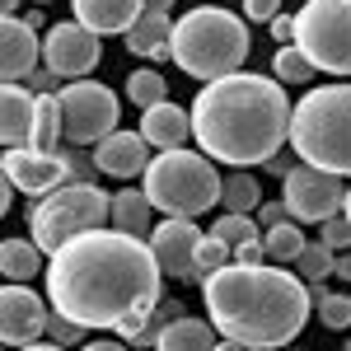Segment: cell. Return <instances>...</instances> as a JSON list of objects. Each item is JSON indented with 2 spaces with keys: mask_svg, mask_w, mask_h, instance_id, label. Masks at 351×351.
Returning <instances> with one entry per match:
<instances>
[{
  "mask_svg": "<svg viewBox=\"0 0 351 351\" xmlns=\"http://www.w3.org/2000/svg\"><path fill=\"white\" fill-rule=\"evenodd\" d=\"M164 267L150 239L127 230H84L47 258V300L84 328L117 332L127 319H155Z\"/></svg>",
  "mask_w": 351,
  "mask_h": 351,
  "instance_id": "6da1fadb",
  "label": "cell"
},
{
  "mask_svg": "<svg viewBox=\"0 0 351 351\" xmlns=\"http://www.w3.org/2000/svg\"><path fill=\"white\" fill-rule=\"evenodd\" d=\"M291 112L295 104L286 99V84L276 75H253L234 71L206 80L192 99V141L202 155L230 169H253L281 155L291 141Z\"/></svg>",
  "mask_w": 351,
  "mask_h": 351,
  "instance_id": "7a4b0ae2",
  "label": "cell"
},
{
  "mask_svg": "<svg viewBox=\"0 0 351 351\" xmlns=\"http://www.w3.org/2000/svg\"><path fill=\"white\" fill-rule=\"evenodd\" d=\"M206 319L248 351H281L314 314V291L281 263H225L202 281Z\"/></svg>",
  "mask_w": 351,
  "mask_h": 351,
  "instance_id": "3957f363",
  "label": "cell"
},
{
  "mask_svg": "<svg viewBox=\"0 0 351 351\" xmlns=\"http://www.w3.org/2000/svg\"><path fill=\"white\" fill-rule=\"evenodd\" d=\"M248 19L230 14L220 5H197L173 24V47L169 56L178 61V71L192 80H220L234 75L248 61Z\"/></svg>",
  "mask_w": 351,
  "mask_h": 351,
  "instance_id": "277c9868",
  "label": "cell"
},
{
  "mask_svg": "<svg viewBox=\"0 0 351 351\" xmlns=\"http://www.w3.org/2000/svg\"><path fill=\"white\" fill-rule=\"evenodd\" d=\"M291 150L314 169L351 178V84L304 89L291 112Z\"/></svg>",
  "mask_w": 351,
  "mask_h": 351,
  "instance_id": "5b68a950",
  "label": "cell"
},
{
  "mask_svg": "<svg viewBox=\"0 0 351 351\" xmlns=\"http://www.w3.org/2000/svg\"><path fill=\"white\" fill-rule=\"evenodd\" d=\"M145 183V197L155 202V211L164 216H206L211 206H220V192H225V178L216 173V160L202 155V150H160L150 169L141 173Z\"/></svg>",
  "mask_w": 351,
  "mask_h": 351,
  "instance_id": "8992f818",
  "label": "cell"
},
{
  "mask_svg": "<svg viewBox=\"0 0 351 351\" xmlns=\"http://www.w3.org/2000/svg\"><path fill=\"white\" fill-rule=\"evenodd\" d=\"M112 216V197H104V188H94V183H66V188L47 192V197H38V206H33V243L52 258L56 248H66V243L84 234V230H99L104 220Z\"/></svg>",
  "mask_w": 351,
  "mask_h": 351,
  "instance_id": "52a82bcc",
  "label": "cell"
},
{
  "mask_svg": "<svg viewBox=\"0 0 351 351\" xmlns=\"http://www.w3.org/2000/svg\"><path fill=\"white\" fill-rule=\"evenodd\" d=\"M295 47L328 75H351V0H304L295 10Z\"/></svg>",
  "mask_w": 351,
  "mask_h": 351,
  "instance_id": "ba28073f",
  "label": "cell"
},
{
  "mask_svg": "<svg viewBox=\"0 0 351 351\" xmlns=\"http://www.w3.org/2000/svg\"><path fill=\"white\" fill-rule=\"evenodd\" d=\"M61 127H66V141L71 145H99L104 136L117 132V117H122V104L108 84L99 80H66L61 84Z\"/></svg>",
  "mask_w": 351,
  "mask_h": 351,
  "instance_id": "9c48e42d",
  "label": "cell"
},
{
  "mask_svg": "<svg viewBox=\"0 0 351 351\" xmlns=\"http://www.w3.org/2000/svg\"><path fill=\"white\" fill-rule=\"evenodd\" d=\"M281 202H286L291 220H300V225H324L328 216H337V211H342L347 188H342V178H337V173L314 169V164L300 160L295 169L281 178Z\"/></svg>",
  "mask_w": 351,
  "mask_h": 351,
  "instance_id": "30bf717a",
  "label": "cell"
},
{
  "mask_svg": "<svg viewBox=\"0 0 351 351\" xmlns=\"http://www.w3.org/2000/svg\"><path fill=\"white\" fill-rule=\"evenodd\" d=\"M104 43L94 28H84L80 19L71 24H52L43 38V66H52L61 80H89V71L99 66Z\"/></svg>",
  "mask_w": 351,
  "mask_h": 351,
  "instance_id": "8fae6325",
  "label": "cell"
},
{
  "mask_svg": "<svg viewBox=\"0 0 351 351\" xmlns=\"http://www.w3.org/2000/svg\"><path fill=\"white\" fill-rule=\"evenodd\" d=\"M47 295H38L28 281H5L0 291V342L14 351V347H28V342H43L47 337Z\"/></svg>",
  "mask_w": 351,
  "mask_h": 351,
  "instance_id": "7c38bea8",
  "label": "cell"
},
{
  "mask_svg": "<svg viewBox=\"0 0 351 351\" xmlns=\"http://www.w3.org/2000/svg\"><path fill=\"white\" fill-rule=\"evenodd\" d=\"M75 164L66 160L61 150H33V145H10L5 150V178L24 197H47V192L66 188Z\"/></svg>",
  "mask_w": 351,
  "mask_h": 351,
  "instance_id": "4fadbf2b",
  "label": "cell"
},
{
  "mask_svg": "<svg viewBox=\"0 0 351 351\" xmlns=\"http://www.w3.org/2000/svg\"><path fill=\"white\" fill-rule=\"evenodd\" d=\"M150 248H155V258H160L164 276H173V281H202V271H197L202 230H197L188 216L155 220V230H150Z\"/></svg>",
  "mask_w": 351,
  "mask_h": 351,
  "instance_id": "5bb4252c",
  "label": "cell"
},
{
  "mask_svg": "<svg viewBox=\"0 0 351 351\" xmlns=\"http://www.w3.org/2000/svg\"><path fill=\"white\" fill-rule=\"evenodd\" d=\"M38 66H43L38 28L28 19H19V14H5V24H0V75L5 80H28Z\"/></svg>",
  "mask_w": 351,
  "mask_h": 351,
  "instance_id": "9a60e30c",
  "label": "cell"
},
{
  "mask_svg": "<svg viewBox=\"0 0 351 351\" xmlns=\"http://www.w3.org/2000/svg\"><path fill=\"white\" fill-rule=\"evenodd\" d=\"M150 160H155L150 155V141L141 132H122V127L94 145V169L108 173V178H136V173L150 169Z\"/></svg>",
  "mask_w": 351,
  "mask_h": 351,
  "instance_id": "2e32d148",
  "label": "cell"
},
{
  "mask_svg": "<svg viewBox=\"0 0 351 351\" xmlns=\"http://www.w3.org/2000/svg\"><path fill=\"white\" fill-rule=\"evenodd\" d=\"M33 117H38V94L19 80H5V89H0V141H5V150L28 145Z\"/></svg>",
  "mask_w": 351,
  "mask_h": 351,
  "instance_id": "e0dca14e",
  "label": "cell"
},
{
  "mask_svg": "<svg viewBox=\"0 0 351 351\" xmlns=\"http://www.w3.org/2000/svg\"><path fill=\"white\" fill-rule=\"evenodd\" d=\"M71 10L84 28L108 38V33H127L145 14V0H71Z\"/></svg>",
  "mask_w": 351,
  "mask_h": 351,
  "instance_id": "ac0fdd59",
  "label": "cell"
},
{
  "mask_svg": "<svg viewBox=\"0 0 351 351\" xmlns=\"http://www.w3.org/2000/svg\"><path fill=\"white\" fill-rule=\"evenodd\" d=\"M141 136L155 145V150H178L192 136V108L178 104H155V108H141Z\"/></svg>",
  "mask_w": 351,
  "mask_h": 351,
  "instance_id": "d6986e66",
  "label": "cell"
},
{
  "mask_svg": "<svg viewBox=\"0 0 351 351\" xmlns=\"http://www.w3.org/2000/svg\"><path fill=\"white\" fill-rule=\"evenodd\" d=\"M127 52L132 56H145V61H164L169 56V47H173V19L169 14H160V10H145L141 19H136L127 33Z\"/></svg>",
  "mask_w": 351,
  "mask_h": 351,
  "instance_id": "ffe728a7",
  "label": "cell"
},
{
  "mask_svg": "<svg viewBox=\"0 0 351 351\" xmlns=\"http://www.w3.org/2000/svg\"><path fill=\"white\" fill-rule=\"evenodd\" d=\"M216 347H220V328L211 319H188V314L169 319L160 328V342H155V351H216Z\"/></svg>",
  "mask_w": 351,
  "mask_h": 351,
  "instance_id": "44dd1931",
  "label": "cell"
},
{
  "mask_svg": "<svg viewBox=\"0 0 351 351\" xmlns=\"http://www.w3.org/2000/svg\"><path fill=\"white\" fill-rule=\"evenodd\" d=\"M112 230H127V234H141V239H150V230H155V202L145 197V188H122L112 192Z\"/></svg>",
  "mask_w": 351,
  "mask_h": 351,
  "instance_id": "7402d4cb",
  "label": "cell"
},
{
  "mask_svg": "<svg viewBox=\"0 0 351 351\" xmlns=\"http://www.w3.org/2000/svg\"><path fill=\"white\" fill-rule=\"evenodd\" d=\"M43 258L47 253L33 239H5L0 243V271H5V281H33L38 271H47Z\"/></svg>",
  "mask_w": 351,
  "mask_h": 351,
  "instance_id": "603a6c76",
  "label": "cell"
},
{
  "mask_svg": "<svg viewBox=\"0 0 351 351\" xmlns=\"http://www.w3.org/2000/svg\"><path fill=\"white\" fill-rule=\"evenodd\" d=\"M304 234H300V225L295 220H281V225H267V234H263V248H267V263H291L295 267V258L304 253Z\"/></svg>",
  "mask_w": 351,
  "mask_h": 351,
  "instance_id": "cb8c5ba5",
  "label": "cell"
},
{
  "mask_svg": "<svg viewBox=\"0 0 351 351\" xmlns=\"http://www.w3.org/2000/svg\"><path fill=\"white\" fill-rule=\"evenodd\" d=\"M263 206V188H258V178L253 173H230L225 178V192H220V211H243V216H253Z\"/></svg>",
  "mask_w": 351,
  "mask_h": 351,
  "instance_id": "d4e9b609",
  "label": "cell"
},
{
  "mask_svg": "<svg viewBox=\"0 0 351 351\" xmlns=\"http://www.w3.org/2000/svg\"><path fill=\"white\" fill-rule=\"evenodd\" d=\"M309 291H314V314H319V324L332 328V332L351 328V295H342V291H328L324 281H314Z\"/></svg>",
  "mask_w": 351,
  "mask_h": 351,
  "instance_id": "484cf974",
  "label": "cell"
},
{
  "mask_svg": "<svg viewBox=\"0 0 351 351\" xmlns=\"http://www.w3.org/2000/svg\"><path fill=\"white\" fill-rule=\"evenodd\" d=\"M271 75H276L281 84H309L314 75H319V66L300 52L295 43H286V47H276V56H271Z\"/></svg>",
  "mask_w": 351,
  "mask_h": 351,
  "instance_id": "4316f807",
  "label": "cell"
},
{
  "mask_svg": "<svg viewBox=\"0 0 351 351\" xmlns=\"http://www.w3.org/2000/svg\"><path fill=\"white\" fill-rule=\"evenodd\" d=\"M127 99H132L136 108H155V104L169 99V80H164L155 66H145V71L127 75Z\"/></svg>",
  "mask_w": 351,
  "mask_h": 351,
  "instance_id": "83f0119b",
  "label": "cell"
},
{
  "mask_svg": "<svg viewBox=\"0 0 351 351\" xmlns=\"http://www.w3.org/2000/svg\"><path fill=\"white\" fill-rule=\"evenodd\" d=\"M337 267V258H332V248H328L324 239L319 243H304V253L295 258V271L314 286V281H328V271Z\"/></svg>",
  "mask_w": 351,
  "mask_h": 351,
  "instance_id": "f1b7e54d",
  "label": "cell"
},
{
  "mask_svg": "<svg viewBox=\"0 0 351 351\" xmlns=\"http://www.w3.org/2000/svg\"><path fill=\"white\" fill-rule=\"evenodd\" d=\"M211 234H220V239L234 248V243L258 239V220L243 216V211H220V216H216V230H211Z\"/></svg>",
  "mask_w": 351,
  "mask_h": 351,
  "instance_id": "f546056e",
  "label": "cell"
},
{
  "mask_svg": "<svg viewBox=\"0 0 351 351\" xmlns=\"http://www.w3.org/2000/svg\"><path fill=\"white\" fill-rule=\"evenodd\" d=\"M225 263H234V248L220 239V234H202V248H197V271H202V281L220 271Z\"/></svg>",
  "mask_w": 351,
  "mask_h": 351,
  "instance_id": "4dcf8cb0",
  "label": "cell"
},
{
  "mask_svg": "<svg viewBox=\"0 0 351 351\" xmlns=\"http://www.w3.org/2000/svg\"><path fill=\"white\" fill-rule=\"evenodd\" d=\"M84 332H89L84 324H75V319H66V314H56V309H52V319H47V337H52V342H61V347H75Z\"/></svg>",
  "mask_w": 351,
  "mask_h": 351,
  "instance_id": "1f68e13d",
  "label": "cell"
},
{
  "mask_svg": "<svg viewBox=\"0 0 351 351\" xmlns=\"http://www.w3.org/2000/svg\"><path fill=\"white\" fill-rule=\"evenodd\" d=\"M324 243L332 248V253H342V248H351V220L342 216V211L324 220Z\"/></svg>",
  "mask_w": 351,
  "mask_h": 351,
  "instance_id": "d6a6232c",
  "label": "cell"
},
{
  "mask_svg": "<svg viewBox=\"0 0 351 351\" xmlns=\"http://www.w3.org/2000/svg\"><path fill=\"white\" fill-rule=\"evenodd\" d=\"M281 14V0H243V19H253V24H271Z\"/></svg>",
  "mask_w": 351,
  "mask_h": 351,
  "instance_id": "836d02e7",
  "label": "cell"
},
{
  "mask_svg": "<svg viewBox=\"0 0 351 351\" xmlns=\"http://www.w3.org/2000/svg\"><path fill=\"white\" fill-rule=\"evenodd\" d=\"M61 75H56L52 66H38V71H33V75H28V89H33V94H61Z\"/></svg>",
  "mask_w": 351,
  "mask_h": 351,
  "instance_id": "e575fe53",
  "label": "cell"
},
{
  "mask_svg": "<svg viewBox=\"0 0 351 351\" xmlns=\"http://www.w3.org/2000/svg\"><path fill=\"white\" fill-rule=\"evenodd\" d=\"M234 263H267V248H263V239L234 243Z\"/></svg>",
  "mask_w": 351,
  "mask_h": 351,
  "instance_id": "d590c367",
  "label": "cell"
},
{
  "mask_svg": "<svg viewBox=\"0 0 351 351\" xmlns=\"http://www.w3.org/2000/svg\"><path fill=\"white\" fill-rule=\"evenodd\" d=\"M253 216H258V225H281V220H291V211H286V202H267Z\"/></svg>",
  "mask_w": 351,
  "mask_h": 351,
  "instance_id": "8d00e7d4",
  "label": "cell"
},
{
  "mask_svg": "<svg viewBox=\"0 0 351 351\" xmlns=\"http://www.w3.org/2000/svg\"><path fill=\"white\" fill-rule=\"evenodd\" d=\"M271 38H281V47L295 43V14H276L271 19Z\"/></svg>",
  "mask_w": 351,
  "mask_h": 351,
  "instance_id": "74e56055",
  "label": "cell"
},
{
  "mask_svg": "<svg viewBox=\"0 0 351 351\" xmlns=\"http://www.w3.org/2000/svg\"><path fill=\"white\" fill-rule=\"evenodd\" d=\"M337 281H351V253H337V267H332Z\"/></svg>",
  "mask_w": 351,
  "mask_h": 351,
  "instance_id": "f35d334b",
  "label": "cell"
},
{
  "mask_svg": "<svg viewBox=\"0 0 351 351\" xmlns=\"http://www.w3.org/2000/svg\"><path fill=\"white\" fill-rule=\"evenodd\" d=\"M80 351H127L122 342H112V337H104V342H84Z\"/></svg>",
  "mask_w": 351,
  "mask_h": 351,
  "instance_id": "ab89813d",
  "label": "cell"
},
{
  "mask_svg": "<svg viewBox=\"0 0 351 351\" xmlns=\"http://www.w3.org/2000/svg\"><path fill=\"white\" fill-rule=\"evenodd\" d=\"M267 169H271V173H281V178H286V173H291L295 164L286 160V155H271V160H267Z\"/></svg>",
  "mask_w": 351,
  "mask_h": 351,
  "instance_id": "60d3db41",
  "label": "cell"
},
{
  "mask_svg": "<svg viewBox=\"0 0 351 351\" xmlns=\"http://www.w3.org/2000/svg\"><path fill=\"white\" fill-rule=\"evenodd\" d=\"M14 351H71V347H61V342H28V347H14Z\"/></svg>",
  "mask_w": 351,
  "mask_h": 351,
  "instance_id": "b9f144b4",
  "label": "cell"
},
{
  "mask_svg": "<svg viewBox=\"0 0 351 351\" xmlns=\"http://www.w3.org/2000/svg\"><path fill=\"white\" fill-rule=\"evenodd\" d=\"M145 10H160V14H169V10H173V0H145Z\"/></svg>",
  "mask_w": 351,
  "mask_h": 351,
  "instance_id": "7bdbcfd3",
  "label": "cell"
},
{
  "mask_svg": "<svg viewBox=\"0 0 351 351\" xmlns=\"http://www.w3.org/2000/svg\"><path fill=\"white\" fill-rule=\"evenodd\" d=\"M0 10H5V14H14V10H19V0H0Z\"/></svg>",
  "mask_w": 351,
  "mask_h": 351,
  "instance_id": "ee69618b",
  "label": "cell"
},
{
  "mask_svg": "<svg viewBox=\"0 0 351 351\" xmlns=\"http://www.w3.org/2000/svg\"><path fill=\"white\" fill-rule=\"evenodd\" d=\"M342 216L351 220V188H347V202H342Z\"/></svg>",
  "mask_w": 351,
  "mask_h": 351,
  "instance_id": "f6af8a7d",
  "label": "cell"
},
{
  "mask_svg": "<svg viewBox=\"0 0 351 351\" xmlns=\"http://www.w3.org/2000/svg\"><path fill=\"white\" fill-rule=\"evenodd\" d=\"M43 5H47V0H43Z\"/></svg>",
  "mask_w": 351,
  "mask_h": 351,
  "instance_id": "bcb514c9",
  "label": "cell"
}]
</instances>
